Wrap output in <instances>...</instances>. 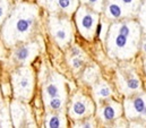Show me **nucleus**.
I'll return each instance as SVG.
<instances>
[{"label":"nucleus","instance_id":"nucleus-1","mask_svg":"<svg viewBox=\"0 0 146 128\" xmlns=\"http://www.w3.org/2000/svg\"><path fill=\"white\" fill-rule=\"evenodd\" d=\"M32 24H33V18L32 17H21L16 22V25H15L16 32L19 33V34H25V33L29 32Z\"/></svg>","mask_w":146,"mask_h":128},{"label":"nucleus","instance_id":"nucleus-2","mask_svg":"<svg viewBox=\"0 0 146 128\" xmlns=\"http://www.w3.org/2000/svg\"><path fill=\"white\" fill-rule=\"evenodd\" d=\"M94 23H95V17L90 14V13H84L82 15V18L79 21V26L80 30L83 31H91L94 29Z\"/></svg>","mask_w":146,"mask_h":128},{"label":"nucleus","instance_id":"nucleus-3","mask_svg":"<svg viewBox=\"0 0 146 128\" xmlns=\"http://www.w3.org/2000/svg\"><path fill=\"white\" fill-rule=\"evenodd\" d=\"M131 109L135 113L146 117V101L143 97H136L131 101Z\"/></svg>","mask_w":146,"mask_h":128},{"label":"nucleus","instance_id":"nucleus-4","mask_svg":"<svg viewBox=\"0 0 146 128\" xmlns=\"http://www.w3.org/2000/svg\"><path fill=\"white\" fill-rule=\"evenodd\" d=\"M87 112V107L84 101H76L72 107V115L75 117H82Z\"/></svg>","mask_w":146,"mask_h":128},{"label":"nucleus","instance_id":"nucleus-5","mask_svg":"<svg viewBox=\"0 0 146 128\" xmlns=\"http://www.w3.org/2000/svg\"><path fill=\"white\" fill-rule=\"evenodd\" d=\"M107 15H108L109 17H112V18H119V17L122 15V9H121V7H120L118 3L111 2V3L108 5Z\"/></svg>","mask_w":146,"mask_h":128},{"label":"nucleus","instance_id":"nucleus-6","mask_svg":"<svg viewBox=\"0 0 146 128\" xmlns=\"http://www.w3.org/2000/svg\"><path fill=\"white\" fill-rule=\"evenodd\" d=\"M31 56V48L30 47H21L15 52V58L19 61H25Z\"/></svg>","mask_w":146,"mask_h":128},{"label":"nucleus","instance_id":"nucleus-7","mask_svg":"<svg viewBox=\"0 0 146 128\" xmlns=\"http://www.w3.org/2000/svg\"><path fill=\"white\" fill-rule=\"evenodd\" d=\"M119 115V111H117V108L115 107H112V105H107L104 109H103V112H102V116L106 120H113L117 116Z\"/></svg>","mask_w":146,"mask_h":128},{"label":"nucleus","instance_id":"nucleus-8","mask_svg":"<svg viewBox=\"0 0 146 128\" xmlns=\"http://www.w3.org/2000/svg\"><path fill=\"white\" fill-rule=\"evenodd\" d=\"M127 44H128V36L118 33L114 37V45L119 49H122V48H126Z\"/></svg>","mask_w":146,"mask_h":128},{"label":"nucleus","instance_id":"nucleus-9","mask_svg":"<svg viewBox=\"0 0 146 128\" xmlns=\"http://www.w3.org/2000/svg\"><path fill=\"white\" fill-rule=\"evenodd\" d=\"M126 87L129 91H135V90H137L139 87V81L136 77L128 78L127 82H126Z\"/></svg>","mask_w":146,"mask_h":128},{"label":"nucleus","instance_id":"nucleus-10","mask_svg":"<svg viewBox=\"0 0 146 128\" xmlns=\"http://www.w3.org/2000/svg\"><path fill=\"white\" fill-rule=\"evenodd\" d=\"M45 93H46V95L49 96V97H56L59 94V89H58L57 85L50 84V85H48L45 87Z\"/></svg>","mask_w":146,"mask_h":128},{"label":"nucleus","instance_id":"nucleus-11","mask_svg":"<svg viewBox=\"0 0 146 128\" xmlns=\"http://www.w3.org/2000/svg\"><path fill=\"white\" fill-rule=\"evenodd\" d=\"M53 34L59 42H65L68 39V33L65 29H58V30H56V32Z\"/></svg>","mask_w":146,"mask_h":128},{"label":"nucleus","instance_id":"nucleus-12","mask_svg":"<svg viewBox=\"0 0 146 128\" xmlns=\"http://www.w3.org/2000/svg\"><path fill=\"white\" fill-rule=\"evenodd\" d=\"M49 105H50V108L53 109V110H59V109L61 108V105H62V101H61V99H59L58 96L51 97V100H50V102H49Z\"/></svg>","mask_w":146,"mask_h":128},{"label":"nucleus","instance_id":"nucleus-13","mask_svg":"<svg viewBox=\"0 0 146 128\" xmlns=\"http://www.w3.org/2000/svg\"><path fill=\"white\" fill-rule=\"evenodd\" d=\"M30 84H31V82H30V78H27V76H22V77L19 78L18 86H19V89H21V90H23V91L29 90Z\"/></svg>","mask_w":146,"mask_h":128},{"label":"nucleus","instance_id":"nucleus-14","mask_svg":"<svg viewBox=\"0 0 146 128\" xmlns=\"http://www.w3.org/2000/svg\"><path fill=\"white\" fill-rule=\"evenodd\" d=\"M57 2H58V6L65 10H70V8L74 6L73 0H57Z\"/></svg>","mask_w":146,"mask_h":128},{"label":"nucleus","instance_id":"nucleus-15","mask_svg":"<svg viewBox=\"0 0 146 128\" xmlns=\"http://www.w3.org/2000/svg\"><path fill=\"white\" fill-rule=\"evenodd\" d=\"M48 126L49 127H60V126H62V121L60 120V117L53 116L48 121Z\"/></svg>","mask_w":146,"mask_h":128},{"label":"nucleus","instance_id":"nucleus-16","mask_svg":"<svg viewBox=\"0 0 146 128\" xmlns=\"http://www.w3.org/2000/svg\"><path fill=\"white\" fill-rule=\"evenodd\" d=\"M110 94H111V91H110L109 87L106 86V85H102V86H100L98 89V95L100 96V97H107Z\"/></svg>","mask_w":146,"mask_h":128},{"label":"nucleus","instance_id":"nucleus-17","mask_svg":"<svg viewBox=\"0 0 146 128\" xmlns=\"http://www.w3.org/2000/svg\"><path fill=\"white\" fill-rule=\"evenodd\" d=\"M118 27H119V29H118V33L123 34V35H126V36H129V35H130V29H129V27H128L126 24L119 25Z\"/></svg>","mask_w":146,"mask_h":128},{"label":"nucleus","instance_id":"nucleus-18","mask_svg":"<svg viewBox=\"0 0 146 128\" xmlns=\"http://www.w3.org/2000/svg\"><path fill=\"white\" fill-rule=\"evenodd\" d=\"M84 64V61L77 56V57H74L73 60H72V66H73L74 68H76V69H78V68H80Z\"/></svg>","mask_w":146,"mask_h":128},{"label":"nucleus","instance_id":"nucleus-19","mask_svg":"<svg viewBox=\"0 0 146 128\" xmlns=\"http://www.w3.org/2000/svg\"><path fill=\"white\" fill-rule=\"evenodd\" d=\"M79 55H80V50L77 49V48H73V50H72V56H73V57H77V56H79Z\"/></svg>","mask_w":146,"mask_h":128},{"label":"nucleus","instance_id":"nucleus-20","mask_svg":"<svg viewBox=\"0 0 146 128\" xmlns=\"http://www.w3.org/2000/svg\"><path fill=\"white\" fill-rule=\"evenodd\" d=\"M79 126L80 127H92V126H94V124L91 121H87V123H80Z\"/></svg>","mask_w":146,"mask_h":128},{"label":"nucleus","instance_id":"nucleus-21","mask_svg":"<svg viewBox=\"0 0 146 128\" xmlns=\"http://www.w3.org/2000/svg\"><path fill=\"white\" fill-rule=\"evenodd\" d=\"M3 15H5V7L0 3V21H1V18L3 17Z\"/></svg>","mask_w":146,"mask_h":128},{"label":"nucleus","instance_id":"nucleus-22","mask_svg":"<svg viewBox=\"0 0 146 128\" xmlns=\"http://www.w3.org/2000/svg\"><path fill=\"white\" fill-rule=\"evenodd\" d=\"M123 3H126V5H131L133 2H134V0H121Z\"/></svg>","mask_w":146,"mask_h":128},{"label":"nucleus","instance_id":"nucleus-23","mask_svg":"<svg viewBox=\"0 0 146 128\" xmlns=\"http://www.w3.org/2000/svg\"><path fill=\"white\" fill-rule=\"evenodd\" d=\"M87 1H88L91 5H96L98 2H100V0H87Z\"/></svg>","mask_w":146,"mask_h":128},{"label":"nucleus","instance_id":"nucleus-24","mask_svg":"<svg viewBox=\"0 0 146 128\" xmlns=\"http://www.w3.org/2000/svg\"><path fill=\"white\" fill-rule=\"evenodd\" d=\"M143 50H144V52L146 53V42L144 43V45H143Z\"/></svg>","mask_w":146,"mask_h":128}]
</instances>
